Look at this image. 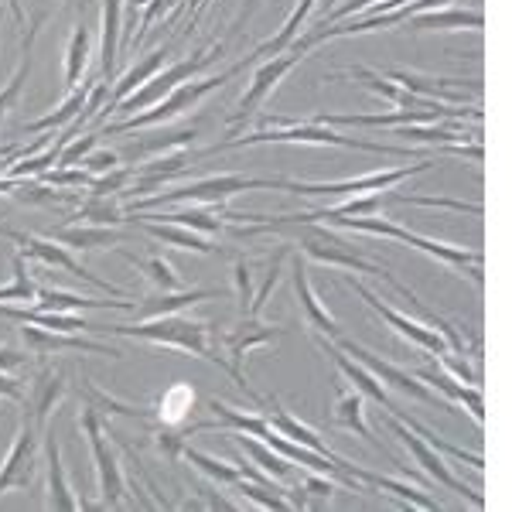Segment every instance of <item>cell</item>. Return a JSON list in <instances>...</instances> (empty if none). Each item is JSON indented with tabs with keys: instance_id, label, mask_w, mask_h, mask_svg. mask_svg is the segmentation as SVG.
<instances>
[{
	"instance_id": "6da1fadb",
	"label": "cell",
	"mask_w": 512,
	"mask_h": 512,
	"mask_svg": "<svg viewBox=\"0 0 512 512\" xmlns=\"http://www.w3.org/2000/svg\"><path fill=\"white\" fill-rule=\"evenodd\" d=\"M99 332H110V335H120V338H137V342H151V345H164V349H178V352H188V355H198V359L212 362L219 366L222 373L233 376V383L243 390L246 396L253 400H263L260 393H253L250 379L243 373H236L222 355H216L212 349V325L209 321H192V318H181V315H164V318H151V321H137V325H106Z\"/></svg>"
},
{
	"instance_id": "7a4b0ae2",
	"label": "cell",
	"mask_w": 512,
	"mask_h": 512,
	"mask_svg": "<svg viewBox=\"0 0 512 512\" xmlns=\"http://www.w3.org/2000/svg\"><path fill=\"white\" fill-rule=\"evenodd\" d=\"M267 130H253L246 137H233L222 140V144L209 147L202 154H226L236 151V147H256V144H308V147H345V151H366V154H383V158H410L414 151L407 147H390L379 144V140H366V137H342L335 134V127H325V123H301V120H280V117H267ZM195 154V158H202Z\"/></svg>"
},
{
	"instance_id": "3957f363",
	"label": "cell",
	"mask_w": 512,
	"mask_h": 512,
	"mask_svg": "<svg viewBox=\"0 0 512 512\" xmlns=\"http://www.w3.org/2000/svg\"><path fill=\"white\" fill-rule=\"evenodd\" d=\"M250 65V55L246 59H239L236 65H229V69H222L219 76H205V79H188L181 82V86L175 89L171 96H164L158 106H151V110L144 113H130L127 120H117V123H106L103 134L99 137H120V134H134V130H151V127H161V123H171L178 117H185L188 110H195L198 103H202L209 93H216V89H222L226 82H233L239 72Z\"/></svg>"
},
{
	"instance_id": "277c9868",
	"label": "cell",
	"mask_w": 512,
	"mask_h": 512,
	"mask_svg": "<svg viewBox=\"0 0 512 512\" xmlns=\"http://www.w3.org/2000/svg\"><path fill=\"white\" fill-rule=\"evenodd\" d=\"M284 178H250V175H205L195 178L188 185L168 188V192H154L137 198L134 212L161 209V205H205V209H219V216L226 212L229 198L250 188H280Z\"/></svg>"
},
{
	"instance_id": "5b68a950",
	"label": "cell",
	"mask_w": 512,
	"mask_h": 512,
	"mask_svg": "<svg viewBox=\"0 0 512 512\" xmlns=\"http://www.w3.org/2000/svg\"><path fill=\"white\" fill-rule=\"evenodd\" d=\"M222 52H226V48H222V41H212V45L202 48V52L188 55V59H181V62L164 65V69L151 82H144V86L134 89V93H130L127 99H120V103L113 106V113H137V110L144 113V110H151V106H158L164 96L175 93L181 82L198 79V72H202L205 65L219 62Z\"/></svg>"
},
{
	"instance_id": "8992f818",
	"label": "cell",
	"mask_w": 512,
	"mask_h": 512,
	"mask_svg": "<svg viewBox=\"0 0 512 512\" xmlns=\"http://www.w3.org/2000/svg\"><path fill=\"white\" fill-rule=\"evenodd\" d=\"M434 158H424L417 164H403V168H386V171H373V175H359V178H342V181H291L284 178V192L291 195H304V198H338V195H369V192H390L400 181H407L410 175H420V171L434 168Z\"/></svg>"
},
{
	"instance_id": "52a82bcc",
	"label": "cell",
	"mask_w": 512,
	"mask_h": 512,
	"mask_svg": "<svg viewBox=\"0 0 512 512\" xmlns=\"http://www.w3.org/2000/svg\"><path fill=\"white\" fill-rule=\"evenodd\" d=\"M79 431L86 434L89 441V454H93V465H96V482H99V509H120L127 502V482H123V472H120V461L113 454L110 441H106V431H103V414L86 403L79 414Z\"/></svg>"
},
{
	"instance_id": "ba28073f",
	"label": "cell",
	"mask_w": 512,
	"mask_h": 512,
	"mask_svg": "<svg viewBox=\"0 0 512 512\" xmlns=\"http://www.w3.org/2000/svg\"><path fill=\"white\" fill-rule=\"evenodd\" d=\"M332 342H335L345 355H352L355 362H362V366H366L369 373H373V376L379 379V383L386 386V390H396V393H403V396H414V400L427 403V407H434V410H451V403H448V400H441V396H437L420 376L410 373V369L396 366V362L379 359V355H376L373 349H366V345L352 342V338H345V335L332 338Z\"/></svg>"
},
{
	"instance_id": "9c48e42d",
	"label": "cell",
	"mask_w": 512,
	"mask_h": 512,
	"mask_svg": "<svg viewBox=\"0 0 512 512\" xmlns=\"http://www.w3.org/2000/svg\"><path fill=\"white\" fill-rule=\"evenodd\" d=\"M342 76H349L355 82H362V86L369 89V93L383 96L386 103H393L396 110H424V113H437L441 120H482V113L478 110H458V106L451 103H437V99H427V96H414L407 93L403 86H396L393 79H386V72H376V69H366V65H352V69H345Z\"/></svg>"
},
{
	"instance_id": "30bf717a",
	"label": "cell",
	"mask_w": 512,
	"mask_h": 512,
	"mask_svg": "<svg viewBox=\"0 0 512 512\" xmlns=\"http://www.w3.org/2000/svg\"><path fill=\"white\" fill-rule=\"evenodd\" d=\"M386 427H390V434H393V437H400V444L410 451V458H414L417 465L424 468V472L431 475L437 485H441V489H448V492H454V495H461V499H468L475 509H485V499H482V495H478L475 489H468V485L461 482V478L448 468V461H444L441 454H437V448H431V444H427L424 437L410 431V427L403 424L400 417H396V414H386Z\"/></svg>"
},
{
	"instance_id": "8fae6325",
	"label": "cell",
	"mask_w": 512,
	"mask_h": 512,
	"mask_svg": "<svg viewBox=\"0 0 512 512\" xmlns=\"http://www.w3.org/2000/svg\"><path fill=\"white\" fill-rule=\"evenodd\" d=\"M7 239L11 243H18L21 246V256L24 260H38V263H45V267H55V270H65V274H72V277H79V280H86V284H93L96 291H103V294H113V297H127V291L123 287H113V284H106V280H99L93 270H86L82 263L72 256L69 246H62V243H55V239H48V236H35V233H7Z\"/></svg>"
},
{
	"instance_id": "7c38bea8",
	"label": "cell",
	"mask_w": 512,
	"mask_h": 512,
	"mask_svg": "<svg viewBox=\"0 0 512 512\" xmlns=\"http://www.w3.org/2000/svg\"><path fill=\"white\" fill-rule=\"evenodd\" d=\"M41 427L31 417H24L18 437L7 448L4 461H0V495L7 492H28L38 482V437Z\"/></svg>"
},
{
	"instance_id": "4fadbf2b",
	"label": "cell",
	"mask_w": 512,
	"mask_h": 512,
	"mask_svg": "<svg viewBox=\"0 0 512 512\" xmlns=\"http://www.w3.org/2000/svg\"><path fill=\"white\" fill-rule=\"evenodd\" d=\"M342 280H345V284H349V287H352V291H355V294H359V297H362V301H366V304H369V308H373V311H376V315H379V318H383V321H386V325H390V328H393V332H396V335H400V338H407V342H410V345H417V349H424V352H431V355H441L444 349H448V342H444V338H441V335H437V332H434V328H427V325H424V321H417V318L403 315V311H400V308H393V304H386V301H383V297H379L376 291H369V287H366V284H362V280H355L352 274H342Z\"/></svg>"
},
{
	"instance_id": "5bb4252c",
	"label": "cell",
	"mask_w": 512,
	"mask_h": 512,
	"mask_svg": "<svg viewBox=\"0 0 512 512\" xmlns=\"http://www.w3.org/2000/svg\"><path fill=\"white\" fill-rule=\"evenodd\" d=\"M301 59H304V55L291 52V48H287V52H280V55H270V59L253 72V79H250V86H246V93L239 96V110L226 120L229 127H243V123L250 120L263 103H267V96L274 93L280 82L291 76L294 65H301Z\"/></svg>"
},
{
	"instance_id": "9a60e30c",
	"label": "cell",
	"mask_w": 512,
	"mask_h": 512,
	"mask_svg": "<svg viewBox=\"0 0 512 512\" xmlns=\"http://www.w3.org/2000/svg\"><path fill=\"white\" fill-rule=\"evenodd\" d=\"M393 243H407V246H414V250L427 253L431 260L444 263V267L458 270V274H468V277L475 280V287L485 284V280H482V263H485L482 250H465V246L441 243V239L414 233V229H407V226H396L393 229Z\"/></svg>"
},
{
	"instance_id": "2e32d148",
	"label": "cell",
	"mask_w": 512,
	"mask_h": 512,
	"mask_svg": "<svg viewBox=\"0 0 512 512\" xmlns=\"http://www.w3.org/2000/svg\"><path fill=\"white\" fill-rule=\"evenodd\" d=\"M21 338L35 355L93 352V355H110V359H123V349L96 342V338H86V332H48V328H38V325H21Z\"/></svg>"
},
{
	"instance_id": "e0dca14e",
	"label": "cell",
	"mask_w": 512,
	"mask_h": 512,
	"mask_svg": "<svg viewBox=\"0 0 512 512\" xmlns=\"http://www.w3.org/2000/svg\"><path fill=\"white\" fill-rule=\"evenodd\" d=\"M287 332H291L287 325H267V321H260V318L243 315L239 325H233L226 335H222V342H226V349H229V366H233L236 373H243L239 366H243L246 355L253 349H260V345L277 342V338H284Z\"/></svg>"
},
{
	"instance_id": "ac0fdd59",
	"label": "cell",
	"mask_w": 512,
	"mask_h": 512,
	"mask_svg": "<svg viewBox=\"0 0 512 512\" xmlns=\"http://www.w3.org/2000/svg\"><path fill=\"white\" fill-rule=\"evenodd\" d=\"M291 280H294L297 304H301V315L308 318V325L315 328L318 335H325V338H338V335H342V325H338L335 315L325 308V304H321V297L315 294V287H311V274H308V263H304V256H294Z\"/></svg>"
},
{
	"instance_id": "d6986e66",
	"label": "cell",
	"mask_w": 512,
	"mask_h": 512,
	"mask_svg": "<svg viewBox=\"0 0 512 512\" xmlns=\"http://www.w3.org/2000/svg\"><path fill=\"white\" fill-rule=\"evenodd\" d=\"M417 376L424 379V383L431 386L434 393H441V400L465 407L468 414H472L475 424H478V427H485V396H482V386L461 383V379H454L451 373H444V369L437 366V362H434V366H424Z\"/></svg>"
},
{
	"instance_id": "ffe728a7",
	"label": "cell",
	"mask_w": 512,
	"mask_h": 512,
	"mask_svg": "<svg viewBox=\"0 0 512 512\" xmlns=\"http://www.w3.org/2000/svg\"><path fill=\"white\" fill-rule=\"evenodd\" d=\"M212 297H226V291L219 287H181V291H161L154 297H144L140 304H130V315L137 321H151V318H164V315H178V311L192 308V304L212 301Z\"/></svg>"
},
{
	"instance_id": "44dd1931",
	"label": "cell",
	"mask_w": 512,
	"mask_h": 512,
	"mask_svg": "<svg viewBox=\"0 0 512 512\" xmlns=\"http://www.w3.org/2000/svg\"><path fill=\"white\" fill-rule=\"evenodd\" d=\"M386 79H393L396 86H403L407 93H414V96H427V99H437V103H451V106L468 103V99L482 96V93H468L461 79H431V76H417V72H407V69L386 72Z\"/></svg>"
},
{
	"instance_id": "7402d4cb",
	"label": "cell",
	"mask_w": 512,
	"mask_h": 512,
	"mask_svg": "<svg viewBox=\"0 0 512 512\" xmlns=\"http://www.w3.org/2000/svg\"><path fill=\"white\" fill-rule=\"evenodd\" d=\"M321 352L332 355L335 369H338V373H342L345 379H349L352 390H359L362 396H366V400L379 403V407H383L386 414H390V410H396V403L390 400V390H386V386L379 383V379H376L373 373H369V369L362 366V362H355L352 355H345L335 342H321Z\"/></svg>"
},
{
	"instance_id": "603a6c76",
	"label": "cell",
	"mask_w": 512,
	"mask_h": 512,
	"mask_svg": "<svg viewBox=\"0 0 512 512\" xmlns=\"http://www.w3.org/2000/svg\"><path fill=\"white\" fill-rule=\"evenodd\" d=\"M65 373H55V369H41L35 376V383H31V390L24 393V417H31L35 424L45 431L48 417L55 414V407L62 403L65 396Z\"/></svg>"
},
{
	"instance_id": "cb8c5ba5",
	"label": "cell",
	"mask_w": 512,
	"mask_h": 512,
	"mask_svg": "<svg viewBox=\"0 0 512 512\" xmlns=\"http://www.w3.org/2000/svg\"><path fill=\"white\" fill-rule=\"evenodd\" d=\"M134 222H137L140 229H144L147 236L158 239V243H164V246H175V250H192L198 256H216L219 253V246H212L209 236L195 233V229H188V226H178V222L147 219L144 212H137Z\"/></svg>"
},
{
	"instance_id": "d4e9b609",
	"label": "cell",
	"mask_w": 512,
	"mask_h": 512,
	"mask_svg": "<svg viewBox=\"0 0 512 512\" xmlns=\"http://www.w3.org/2000/svg\"><path fill=\"white\" fill-rule=\"evenodd\" d=\"M45 444V472H48V499L45 506L48 509H59V512H76L82 509V502L76 499L69 485V475H65V465H62V448L55 441V434H45L41 437Z\"/></svg>"
},
{
	"instance_id": "484cf974",
	"label": "cell",
	"mask_w": 512,
	"mask_h": 512,
	"mask_svg": "<svg viewBox=\"0 0 512 512\" xmlns=\"http://www.w3.org/2000/svg\"><path fill=\"white\" fill-rule=\"evenodd\" d=\"M263 403H267V414H263V417H267V424L274 427L280 437H287V441H294V444H304V448L325 454V458H338V454L328 448V444L321 441V437L311 431L308 424H301L291 410H284V403H280L277 396H270V400H263Z\"/></svg>"
},
{
	"instance_id": "4316f807",
	"label": "cell",
	"mask_w": 512,
	"mask_h": 512,
	"mask_svg": "<svg viewBox=\"0 0 512 512\" xmlns=\"http://www.w3.org/2000/svg\"><path fill=\"white\" fill-rule=\"evenodd\" d=\"M168 55H171L168 48H154L151 55H144V59H140V62L130 65V69L120 76L117 86L110 89V103H106L103 110H99V120H106V117H110V113H113V106H117L120 99H127L130 93H134V89H140V86H144V82H151L154 76H158V72L164 69V62H168Z\"/></svg>"
},
{
	"instance_id": "83f0119b",
	"label": "cell",
	"mask_w": 512,
	"mask_h": 512,
	"mask_svg": "<svg viewBox=\"0 0 512 512\" xmlns=\"http://www.w3.org/2000/svg\"><path fill=\"white\" fill-rule=\"evenodd\" d=\"M352 478L393 495L396 506H403V509H441V502H434L424 489H417V485H410V482H400V478H386V475H376V472H369V468H355V465H352Z\"/></svg>"
},
{
	"instance_id": "f1b7e54d",
	"label": "cell",
	"mask_w": 512,
	"mask_h": 512,
	"mask_svg": "<svg viewBox=\"0 0 512 512\" xmlns=\"http://www.w3.org/2000/svg\"><path fill=\"white\" fill-rule=\"evenodd\" d=\"M48 239L69 246V250H103V246L120 243V229L117 226H96V222H72V226H59L48 233Z\"/></svg>"
},
{
	"instance_id": "f546056e",
	"label": "cell",
	"mask_w": 512,
	"mask_h": 512,
	"mask_svg": "<svg viewBox=\"0 0 512 512\" xmlns=\"http://www.w3.org/2000/svg\"><path fill=\"white\" fill-rule=\"evenodd\" d=\"M35 311H130V301H103V297H82V294H69L59 291V287H38V301L31 304Z\"/></svg>"
},
{
	"instance_id": "4dcf8cb0",
	"label": "cell",
	"mask_w": 512,
	"mask_h": 512,
	"mask_svg": "<svg viewBox=\"0 0 512 512\" xmlns=\"http://www.w3.org/2000/svg\"><path fill=\"white\" fill-rule=\"evenodd\" d=\"M332 420H335V427H342V431H352L355 437H362L373 451H383V444L376 441L373 431H369V424H366V396H362L359 390L338 393Z\"/></svg>"
},
{
	"instance_id": "1f68e13d",
	"label": "cell",
	"mask_w": 512,
	"mask_h": 512,
	"mask_svg": "<svg viewBox=\"0 0 512 512\" xmlns=\"http://www.w3.org/2000/svg\"><path fill=\"white\" fill-rule=\"evenodd\" d=\"M414 31H478L485 28L482 11H458V7H434V11H420L407 21Z\"/></svg>"
},
{
	"instance_id": "d6a6232c",
	"label": "cell",
	"mask_w": 512,
	"mask_h": 512,
	"mask_svg": "<svg viewBox=\"0 0 512 512\" xmlns=\"http://www.w3.org/2000/svg\"><path fill=\"white\" fill-rule=\"evenodd\" d=\"M195 407V390L188 383H175L168 386L158 400H154L151 414H154V427H185L188 414Z\"/></svg>"
},
{
	"instance_id": "836d02e7",
	"label": "cell",
	"mask_w": 512,
	"mask_h": 512,
	"mask_svg": "<svg viewBox=\"0 0 512 512\" xmlns=\"http://www.w3.org/2000/svg\"><path fill=\"white\" fill-rule=\"evenodd\" d=\"M120 31H123V0H103V48H99V69H103V82L113 76V69H117Z\"/></svg>"
},
{
	"instance_id": "e575fe53",
	"label": "cell",
	"mask_w": 512,
	"mask_h": 512,
	"mask_svg": "<svg viewBox=\"0 0 512 512\" xmlns=\"http://www.w3.org/2000/svg\"><path fill=\"white\" fill-rule=\"evenodd\" d=\"M209 410H212V414H216V420H219V431H222V434H233V431H239V434H253V437H263V441H267L270 431H274V427L267 424V417H263V414H246V410L229 407V403L216 400V396H212V400H209Z\"/></svg>"
},
{
	"instance_id": "d590c367",
	"label": "cell",
	"mask_w": 512,
	"mask_h": 512,
	"mask_svg": "<svg viewBox=\"0 0 512 512\" xmlns=\"http://www.w3.org/2000/svg\"><path fill=\"white\" fill-rule=\"evenodd\" d=\"M233 441H236L246 454H250L253 465L260 468V472H267L270 478H277V482H280V478H291L294 465H291V461H287L280 451L270 448L267 441H256L253 434H239V431H233Z\"/></svg>"
},
{
	"instance_id": "8d00e7d4",
	"label": "cell",
	"mask_w": 512,
	"mask_h": 512,
	"mask_svg": "<svg viewBox=\"0 0 512 512\" xmlns=\"http://www.w3.org/2000/svg\"><path fill=\"white\" fill-rule=\"evenodd\" d=\"M147 216V212H144ZM147 219H158V222H178V226H188V229H195V233H202V236H219V233H226L229 229V222L216 216V212H209L205 205H188V209H178V212H154V216H147Z\"/></svg>"
},
{
	"instance_id": "74e56055",
	"label": "cell",
	"mask_w": 512,
	"mask_h": 512,
	"mask_svg": "<svg viewBox=\"0 0 512 512\" xmlns=\"http://www.w3.org/2000/svg\"><path fill=\"white\" fill-rule=\"evenodd\" d=\"M89 89H93L89 82L76 86L55 113H48V117H41L35 123H24V134H45V130H62V127H69V123H76L82 117V106H86V99H89Z\"/></svg>"
},
{
	"instance_id": "f35d334b",
	"label": "cell",
	"mask_w": 512,
	"mask_h": 512,
	"mask_svg": "<svg viewBox=\"0 0 512 512\" xmlns=\"http://www.w3.org/2000/svg\"><path fill=\"white\" fill-rule=\"evenodd\" d=\"M89 55H93V31L86 24H79L69 35V45H65V86L69 89H76L79 79L86 76Z\"/></svg>"
},
{
	"instance_id": "ab89813d",
	"label": "cell",
	"mask_w": 512,
	"mask_h": 512,
	"mask_svg": "<svg viewBox=\"0 0 512 512\" xmlns=\"http://www.w3.org/2000/svg\"><path fill=\"white\" fill-rule=\"evenodd\" d=\"M315 4H318V0H297V7L291 11V18L284 21V28H280L270 41H263L260 48H253L250 62L260 59V55H280V52H287V48H291V41L301 35L304 21H308V14H311V7H315Z\"/></svg>"
},
{
	"instance_id": "60d3db41",
	"label": "cell",
	"mask_w": 512,
	"mask_h": 512,
	"mask_svg": "<svg viewBox=\"0 0 512 512\" xmlns=\"http://www.w3.org/2000/svg\"><path fill=\"white\" fill-rule=\"evenodd\" d=\"M181 458H185L188 465H195L202 475H209L212 482L222 485V489H233L239 478H243V472H239L236 461H222V458H216V454L195 451V448H188V444H185V451H181Z\"/></svg>"
},
{
	"instance_id": "b9f144b4",
	"label": "cell",
	"mask_w": 512,
	"mask_h": 512,
	"mask_svg": "<svg viewBox=\"0 0 512 512\" xmlns=\"http://www.w3.org/2000/svg\"><path fill=\"white\" fill-rule=\"evenodd\" d=\"M198 137L195 127H185V130H175V134H161V137H140L134 144H127V158L130 161H140V158H151V154H171L175 147H188L192 140Z\"/></svg>"
},
{
	"instance_id": "7bdbcfd3",
	"label": "cell",
	"mask_w": 512,
	"mask_h": 512,
	"mask_svg": "<svg viewBox=\"0 0 512 512\" xmlns=\"http://www.w3.org/2000/svg\"><path fill=\"white\" fill-rule=\"evenodd\" d=\"M390 414H396V417H400L403 424H407V427H410V431H414V434H420V437H424V441L431 444V448L444 451V454H451L454 461H465V465H472L475 472H482V468H485V458H482V454H478V451H465V448H458V444H451L448 437H441V434H434L431 427H424V424H420V420H414V417H403V414H400V407H396V410H390Z\"/></svg>"
},
{
	"instance_id": "ee69618b",
	"label": "cell",
	"mask_w": 512,
	"mask_h": 512,
	"mask_svg": "<svg viewBox=\"0 0 512 512\" xmlns=\"http://www.w3.org/2000/svg\"><path fill=\"white\" fill-rule=\"evenodd\" d=\"M38 301V284L28 277V267H24V256L21 250L14 253V274H11V284L0 287V304H35Z\"/></svg>"
},
{
	"instance_id": "f6af8a7d",
	"label": "cell",
	"mask_w": 512,
	"mask_h": 512,
	"mask_svg": "<svg viewBox=\"0 0 512 512\" xmlns=\"http://www.w3.org/2000/svg\"><path fill=\"white\" fill-rule=\"evenodd\" d=\"M69 219L76 222H96V226H120L123 219V209L117 205V195H93L89 202L79 205V212H72Z\"/></svg>"
},
{
	"instance_id": "bcb514c9",
	"label": "cell",
	"mask_w": 512,
	"mask_h": 512,
	"mask_svg": "<svg viewBox=\"0 0 512 512\" xmlns=\"http://www.w3.org/2000/svg\"><path fill=\"white\" fill-rule=\"evenodd\" d=\"M123 260H130L134 267L140 270V274H147V280H151L154 287H161V291H181V277L175 274V267H171L164 256H130V253H123Z\"/></svg>"
},
{
	"instance_id": "7dc6e473",
	"label": "cell",
	"mask_w": 512,
	"mask_h": 512,
	"mask_svg": "<svg viewBox=\"0 0 512 512\" xmlns=\"http://www.w3.org/2000/svg\"><path fill=\"white\" fill-rule=\"evenodd\" d=\"M31 45H35V28L28 31V41H24V55H21L18 72H14V76L7 79L4 86H0V120H4L7 113L14 110V103H18L24 82H28V76H31Z\"/></svg>"
},
{
	"instance_id": "c3c4849f",
	"label": "cell",
	"mask_w": 512,
	"mask_h": 512,
	"mask_svg": "<svg viewBox=\"0 0 512 512\" xmlns=\"http://www.w3.org/2000/svg\"><path fill=\"white\" fill-rule=\"evenodd\" d=\"M130 181H134V171L113 168V171H106V175H96L93 181H89V195H120Z\"/></svg>"
},
{
	"instance_id": "681fc988",
	"label": "cell",
	"mask_w": 512,
	"mask_h": 512,
	"mask_svg": "<svg viewBox=\"0 0 512 512\" xmlns=\"http://www.w3.org/2000/svg\"><path fill=\"white\" fill-rule=\"evenodd\" d=\"M38 178L52 188H89V181H93L89 171H76V168H48Z\"/></svg>"
},
{
	"instance_id": "f907efd6",
	"label": "cell",
	"mask_w": 512,
	"mask_h": 512,
	"mask_svg": "<svg viewBox=\"0 0 512 512\" xmlns=\"http://www.w3.org/2000/svg\"><path fill=\"white\" fill-rule=\"evenodd\" d=\"M96 140H99V134H86V137H72L69 144L62 147V154H59V164L55 168H76V164L86 158L89 151L96 147Z\"/></svg>"
},
{
	"instance_id": "816d5d0a",
	"label": "cell",
	"mask_w": 512,
	"mask_h": 512,
	"mask_svg": "<svg viewBox=\"0 0 512 512\" xmlns=\"http://www.w3.org/2000/svg\"><path fill=\"white\" fill-rule=\"evenodd\" d=\"M233 277H236V297H239V311L246 315V308H250L253 301V270L246 260H236L233 263Z\"/></svg>"
},
{
	"instance_id": "f5cc1de1",
	"label": "cell",
	"mask_w": 512,
	"mask_h": 512,
	"mask_svg": "<svg viewBox=\"0 0 512 512\" xmlns=\"http://www.w3.org/2000/svg\"><path fill=\"white\" fill-rule=\"evenodd\" d=\"M113 168H120V154H113V151H89L86 158H82V171H89V175H106V171H113Z\"/></svg>"
},
{
	"instance_id": "db71d44e",
	"label": "cell",
	"mask_w": 512,
	"mask_h": 512,
	"mask_svg": "<svg viewBox=\"0 0 512 512\" xmlns=\"http://www.w3.org/2000/svg\"><path fill=\"white\" fill-rule=\"evenodd\" d=\"M24 383L21 379H14L7 369H0V400H11V403H24Z\"/></svg>"
},
{
	"instance_id": "11a10c76",
	"label": "cell",
	"mask_w": 512,
	"mask_h": 512,
	"mask_svg": "<svg viewBox=\"0 0 512 512\" xmlns=\"http://www.w3.org/2000/svg\"><path fill=\"white\" fill-rule=\"evenodd\" d=\"M373 4H379V0H345V4H342V7H335V11L328 14V18L321 21V24H335V21H345V18H349V14L369 11V7H373Z\"/></svg>"
},
{
	"instance_id": "9f6ffc18",
	"label": "cell",
	"mask_w": 512,
	"mask_h": 512,
	"mask_svg": "<svg viewBox=\"0 0 512 512\" xmlns=\"http://www.w3.org/2000/svg\"><path fill=\"white\" fill-rule=\"evenodd\" d=\"M28 366V355L21 349H11V345H0V369H7V373H14V369Z\"/></svg>"
},
{
	"instance_id": "6f0895ef",
	"label": "cell",
	"mask_w": 512,
	"mask_h": 512,
	"mask_svg": "<svg viewBox=\"0 0 512 512\" xmlns=\"http://www.w3.org/2000/svg\"><path fill=\"white\" fill-rule=\"evenodd\" d=\"M253 7H256V0H246V7H243V14H239V21H236V28H243V21L253 14Z\"/></svg>"
},
{
	"instance_id": "680465c9",
	"label": "cell",
	"mask_w": 512,
	"mask_h": 512,
	"mask_svg": "<svg viewBox=\"0 0 512 512\" xmlns=\"http://www.w3.org/2000/svg\"><path fill=\"white\" fill-rule=\"evenodd\" d=\"M0 219H4V216H0Z\"/></svg>"
}]
</instances>
